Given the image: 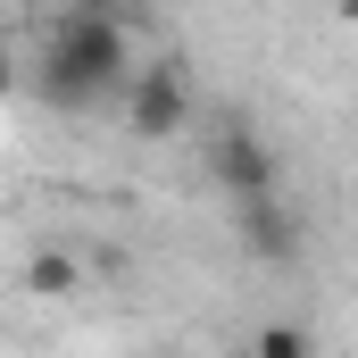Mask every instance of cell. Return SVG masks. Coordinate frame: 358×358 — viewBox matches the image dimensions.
Returning <instances> with one entry per match:
<instances>
[{"label":"cell","mask_w":358,"mask_h":358,"mask_svg":"<svg viewBox=\"0 0 358 358\" xmlns=\"http://www.w3.org/2000/svg\"><path fill=\"white\" fill-rule=\"evenodd\" d=\"M250 358H317V334H308L300 317H267V325L250 334Z\"/></svg>","instance_id":"8992f818"},{"label":"cell","mask_w":358,"mask_h":358,"mask_svg":"<svg viewBox=\"0 0 358 358\" xmlns=\"http://www.w3.org/2000/svg\"><path fill=\"white\" fill-rule=\"evenodd\" d=\"M208 183L225 200H259V192H283V159H275V142L250 117H217V134H208Z\"/></svg>","instance_id":"7a4b0ae2"},{"label":"cell","mask_w":358,"mask_h":358,"mask_svg":"<svg viewBox=\"0 0 358 358\" xmlns=\"http://www.w3.org/2000/svg\"><path fill=\"white\" fill-rule=\"evenodd\" d=\"M125 76H134V25H117V17L59 8V25L34 50V100L59 117H92L100 100L125 92Z\"/></svg>","instance_id":"6da1fadb"},{"label":"cell","mask_w":358,"mask_h":358,"mask_svg":"<svg viewBox=\"0 0 358 358\" xmlns=\"http://www.w3.org/2000/svg\"><path fill=\"white\" fill-rule=\"evenodd\" d=\"M25 292H34V300L84 292V259H76V250H34V259H25Z\"/></svg>","instance_id":"5b68a950"},{"label":"cell","mask_w":358,"mask_h":358,"mask_svg":"<svg viewBox=\"0 0 358 358\" xmlns=\"http://www.w3.org/2000/svg\"><path fill=\"white\" fill-rule=\"evenodd\" d=\"M234 234H242V250H250L259 267H300V250H308V217H300L283 192L234 200Z\"/></svg>","instance_id":"277c9868"},{"label":"cell","mask_w":358,"mask_h":358,"mask_svg":"<svg viewBox=\"0 0 358 358\" xmlns=\"http://www.w3.org/2000/svg\"><path fill=\"white\" fill-rule=\"evenodd\" d=\"M0 92H17V50H8V34H0Z\"/></svg>","instance_id":"52a82bcc"},{"label":"cell","mask_w":358,"mask_h":358,"mask_svg":"<svg viewBox=\"0 0 358 358\" xmlns=\"http://www.w3.org/2000/svg\"><path fill=\"white\" fill-rule=\"evenodd\" d=\"M334 8H342V17H350V8H358V0H334Z\"/></svg>","instance_id":"ba28073f"},{"label":"cell","mask_w":358,"mask_h":358,"mask_svg":"<svg viewBox=\"0 0 358 358\" xmlns=\"http://www.w3.org/2000/svg\"><path fill=\"white\" fill-rule=\"evenodd\" d=\"M59 8H76V0H59Z\"/></svg>","instance_id":"9c48e42d"},{"label":"cell","mask_w":358,"mask_h":358,"mask_svg":"<svg viewBox=\"0 0 358 358\" xmlns=\"http://www.w3.org/2000/svg\"><path fill=\"white\" fill-rule=\"evenodd\" d=\"M117 100H125L134 142H176L183 125H192V67H183V59H150V67L125 76Z\"/></svg>","instance_id":"3957f363"}]
</instances>
